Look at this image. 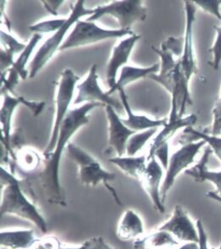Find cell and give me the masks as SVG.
Here are the masks:
<instances>
[{
	"mask_svg": "<svg viewBox=\"0 0 221 249\" xmlns=\"http://www.w3.org/2000/svg\"><path fill=\"white\" fill-rule=\"evenodd\" d=\"M1 249H6V248H3V247H1Z\"/></svg>",
	"mask_w": 221,
	"mask_h": 249,
	"instance_id": "b9f144b4",
	"label": "cell"
},
{
	"mask_svg": "<svg viewBox=\"0 0 221 249\" xmlns=\"http://www.w3.org/2000/svg\"><path fill=\"white\" fill-rule=\"evenodd\" d=\"M212 154L213 150L208 146V148H205L204 155L198 164L193 167L186 170L185 174L192 177L193 180L198 182H204L205 180L211 181L217 188L215 191V193L221 197V171H211L207 168L208 160Z\"/></svg>",
	"mask_w": 221,
	"mask_h": 249,
	"instance_id": "ac0fdd59",
	"label": "cell"
},
{
	"mask_svg": "<svg viewBox=\"0 0 221 249\" xmlns=\"http://www.w3.org/2000/svg\"><path fill=\"white\" fill-rule=\"evenodd\" d=\"M105 106L101 103H86L78 108L69 109L60 126L56 146L52 153L44 155L43 168L37 175L44 197L50 203L66 206V194L60 186V164L61 156L69 140L80 128L89 122V114L93 108Z\"/></svg>",
	"mask_w": 221,
	"mask_h": 249,
	"instance_id": "6da1fadb",
	"label": "cell"
},
{
	"mask_svg": "<svg viewBox=\"0 0 221 249\" xmlns=\"http://www.w3.org/2000/svg\"><path fill=\"white\" fill-rule=\"evenodd\" d=\"M213 124L209 129H205L204 132L206 134L219 137L221 134V100L216 102L213 108Z\"/></svg>",
	"mask_w": 221,
	"mask_h": 249,
	"instance_id": "f1b7e54d",
	"label": "cell"
},
{
	"mask_svg": "<svg viewBox=\"0 0 221 249\" xmlns=\"http://www.w3.org/2000/svg\"><path fill=\"white\" fill-rule=\"evenodd\" d=\"M97 65H93L90 68L88 75L81 84L77 86L78 93L73 102L75 105L86 103H101L107 106H111L117 113L125 110L120 100L114 99L108 92H103L99 87V76L97 74Z\"/></svg>",
	"mask_w": 221,
	"mask_h": 249,
	"instance_id": "9c48e42d",
	"label": "cell"
},
{
	"mask_svg": "<svg viewBox=\"0 0 221 249\" xmlns=\"http://www.w3.org/2000/svg\"><path fill=\"white\" fill-rule=\"evenodd\" d=\"M0 37H1V45L2 48L4 50H9L10 52L16 53H22L27 44L21 43L15 38L12 35H10V33H5L3 31H1L0 33Z\"/></svg>",
	"mask_w": 221,
	"mask_h": 249,
	"instance_id": "83f0119b",
	"label": "cell"
},
{
	"mask_svg": "<svg viewBox=\"0 0 221 249\" xmlns=\"http://www.w3.org/2000/svg\"><path fill=\"white\" fill-rule=\"evenodd\" d=\"M186 13V29L184 50L180 59L181 68L186 78L190 82L192 75L198 73L197 60L193 46V25L196 18V4L193 1H184Z\"/></svg>",
	"mask_w": 221,
	"mask_h": 249,
	"instance_id": "30bf717a",
	"label": "cell"
},
{
	"mask_svg": "<svg viewBox=\"0 0 221 249\" xmlns=\"http://www.w3.org/2000/svg\"><path fill=\"white\" fill-rule=\"evenodd\" d=\"M79 80V76H77L72 70L69 68L65 70L61 74L60 83L57 90L56 109H55V117L53 122V129H52L50 142L43 152V155L52 153L56 146L60 126L63 123L66 115L69 112V105L72 102L76 83Z\"/></svg>",
	"mask_w": 221,
	"mask_h": 249,
	"instance_id": "52a82bcc",
	"label": "cell"
},
{
	"mask_svg": "<svg viewBox=\"0 0 221 249\" xmlns=\"http://www.w3.org/2000/svg\"><path fill=\"white\" fill-rule=\"evenodd\" d=\"M161 48L169 50L174 55L182 56L184 50V37L170 36L162 43Z\"/></svg>",
	"mask_w": 221,
	"mask_h": 249,
	"instance_id": "1f68e13d",
	"label": "cell"
},
{
	"mask_svg": "<svg viewBox=\"0 0 221 249\" xmlns=\"http://www.w3.org/2000/svg\"><path fill=\"white\" fill-rule=\"evenodd\" d=\"M196 227L198 234V249H208V236L205 231L204 226L201 219H198L196 222Z\"/></svg>",
	"mask_w": 221,
	"mask_h": 249,
	"instance_id": "d590c367",
	"label": "cell"
},
{
	"mask_svg": "<svg viewBox=\"0 0 221 249\" xmlns=\"http://www.w3.org/2000/svg\"><path fill=\"white\" fill-rule=\"evenodd\" d=\"M119 98L120 101L124 106V109L127 114V118L122 119V122L129 129L132 131H142L152 129V128H158L160 126H165L168 122L167 119L163 120H152L147 117L145 115H135L129 105L128 98L125 92L124 89H119Z\"/></svg>",
	"mask_w": 221,
	"mask_h": 249,
	"instance_id": "e0dca14e",
	"label": "cell"
},
{
	"mask_svg": "<svg viewBox=\"0 0 221 249\" xmlns=\"http://www.w3.org/2000/svg\"><path fill=\"white\" fill-rule=\"evenodd\" d=\"M163 177V169L156 158L149 160L144 173L141 177L142 187L152 201L153 206L159 213H165V205L160 196V183Z\"/></svg>",
	"mask_w": 221,
	"mask_h": 249,
	"instance_id": "5bb4252c",
	"label": "cell"
},
{
	"mask_svg": "<svg viewBox=\"0 0 221 249\" xmlns=\"http://www.w3.org/2000/svg\"><path fill=\"white\" fill-rule=\"evenodd\" d=\"M67 21V18L53 19V20H43L36 24H33L29 27L30 31L35 34L41 33H56Z\"/></svg>",
	"mask_w": 221,
	"mask_h": 249,
	"instance_id": "4316f807",
	"label": "cell"
},
{
	"mask_svg": "<svg viewBox=\"0 0 221 249\" xmlns=\"http://www.w3.org/2000/svg\"><path fill=\"white\" fill-rule=\"evenodd\" d=\"M133 34L132 30L104 29L95 22L80 20L75 24V27L66 37L59 51L63 52L74 48L99 43L103 40L126 37Z\"/></svg>",
	"mask_w": 221,
	"mask_h": 249,
	"instance_id": "5b68a950",
	"label": "cell"
},
{
	"mask_svg": "<svg viewBox=\"0 0 221 249\" xmlns=\"http://www.w3.org/2000/svg\"><path fill=\"white\" fill-rule=\"evenodd\" d=\"M1 72L6 71L14 65V55L15 53L9 50H4L1 48Z\"/></svg>",
	"mask_w": 221,
	"mask_h": 249,
	"instance_id": "8d00e7d4",
	"label": "cell"
},
{
	"mask_svg": "<svg viewBox=\"0 0 221 249\" xmlns=\"http://www.w3.org/2000/svg\"><path fill=\"white\" fill-rule=\"evenodd\" d=\"M157 131L158 128H152L132 135L126 144V154L128 156H135V154L144 147L147 142L155 134Z\"/></svg>",
	"mask_w": 221,
	"mask_h": 249,
	"instance_id": "484cf974",
	"label": "cell"
},
{
	"mask_svg": "<svg viewBox=\"0 0 221 249\" xmlns=\"http://www.w3.org/2000/svg\"><path fill=\"white\" fill-rule=\"evenodd\" d=\"M193 3L221 21V0H196Z\"/></svg>",
	"mask_w": 221,
	"mask_h": 249,
	"instance_id": "f546056e",
	"label": "cell"
},
{
	"mask_svg": "<svg viewBox=\"0 0 221 249\" xmlns=\"http://www.w3.org/2000/svg\"><path fill=\"white\" fill-rule=\"evenodd\" d=\"M3 105L0 110V119L2 124V144L14 156L10 148L11 141V121L14 111L19 105H23L28 108H33V102L28 101L20 96H10V93H3Z\"/></svg>",
	"mask_w": 221,
	"mask_h": 249,
	"instance_id": "9a60e30c",
	"label": "cell"
},
{
	"mask_svg": "<svg viewBox=\"0 0 221 249\" xmlns=\"http://www.w3.org/2000/svg\"><path fill=\"white\" fill-rule=\"evenodd\" d=\"M219 249H221V245H220V248H219Z\"/></svg>",
	"mask_w": 221,
	"mask_h": 249,
	"instance_id": "60d3db41",
	"label": "cell"
},
{
	"mask_svg": "<svg viewBox=\"0 0 221 249\" xmlns=\"http://www.w3.org/2000/svg\"><path fill=\"white\" fill-rule=\"evenodd\" d=\"M214 29L216 31L217 36L214 45L208 50V52L213 53V61L209 64L213 69L217 71L221 62V26H215Z\"/></svg>",
	"mask_w": 221,
	"mask_h": 249,
	"instance_id": "4dcf8cb0",
	"label": "cell"
},
{
	"mask_svg": "<svg viewBox=\"0 0 221 249\" xmlns=\"http://www.w3.org/2000/svg\"><path fill=\"white\" fill-rule=\"evenodd\" d=\"M43 3V6L45 8V10L50 12L53 16H57L58 13L57 11L59 10L62 4L64 3L63 0H48V1H42Z\"/></svg>",
	"mask_w": 221,
	"mask_h": 249,
	"instance_id": "74e56055",
	"label": "cell"
},
{
	"mask_svg": "<svg viewBox=\"0 0 221 249\" xmlns=\"http://www.w3.org/2000/svg\"><path fill=\"white\" fill-rule=\"evenodd\" d=\"M205 144L207 143L204 140L187 143L183 145L182 148L172 154L171 157L170 158L165 180L160 189V196L163 203H165L169 191L170 190L175 183L176 177H178L182 171L187 170L189 165L194 162L195 157L197 156L198 152Z\"/></svg>",
	"mask_w": 221,
	"mask_h": 249,
	"instance_id": "ba28073f",
	"label": "cell"
},
{
	"mask_svg": "<svg viewBox=\"0 0 221 249\" xmlns=\"http://www.w3.org/2000/svg\"><path fill=\"white\" fill-rule=\"evenodd\" d=\"M220 99L221 100V97H220Z\"/></svg>",
	"mask_w": 221,
	"mask_h": 249,
	"instance_id": "7bdbcfd3",
	"label": "cell"
},
{
	"mask_svg": "<svg viewBox=\"0 0 221 249\" xmlns=\"http://www.w3.org/2000/svg\"><path fill=\"white\" fill-rule=\"evenodd\" d=\"M178 249H199L198 244L196 243H187L184 244L183 246L179 248Z\"/></svg>",
	"mask_w": 221,
	"mask_h": 249,
	"instance_id": "f35d334b",
	"label": "cell"
},
{
	"mask_svg": "<svg viewBox=\"0 0 221 249\" xmlns=\"http://www.w3.org/2000/svg\"><path fill=\"white\" fill-rule=\"evenodd\" d=\"M61 249H83V246L78 247V248H61Z\"/></svg>",
	"mask_w": 221,
	"mask_h": 249,
	"instance_id": "ab89813d",
	"label": "cell"
},
{
	"mask_svg": "<svg viewBox=\"0 0 221 249\" xmlns=\"http://www.w3.org/2000/svg\"><path fill=\"white\" fill-rule=\"evenodd\" d=\"M152 158H156L158 159V161L160 162L162 167L167 170L169 165V142H165L163 144L160 145L159 147L156 148L155 150L153 151L151 153H149L148 160H150Z\"/></svg>",
	"mask_w": 221,
	"mask_h": 249,
	"instance_id": "d6a6232c",
	"label": "cell"
},
{
	"mask_svg": "<svg viewBox=\"0 0 221 249\" xmlns=\"http://www.w3.org/2000/svg\"><path fill=\"white\" fill-rule=\"evenodd\" d=\"M83 249H118L109 246L102 236H94L83 243Z\"/></svg>",
	"mask_w": 221,
	"mask_h": 249,
	"instance_id": "e575fe53",
	"label": "cell"
},
{
	"mask_svg": "<svg viewBox=\"0 0 221 249\" xmlns=\"http://www.w3.org/2000/svg\"><path fill=\"white\" fill-rule=\"evenodd\" d=\"M197 121H198V117L194 114H191L186 117H180L176 104L175 101L171 100V110H170V118L165 126L163 127V130L153 139L149 153L155 150L156 148L163 143L167 142L169 139H170L178 130L183 127L192 126L193 124L197 123Z\"/></svg>",
	"mask_w": 221,
	"mask_h": 249,
	"instance_id": "2e32d148",
	"label": "cell"
},
{
	"mask_svg": "<svg viewBox=\"0 0 221 249\" xmlns=\"http://www.w3.org/2000/svg\"><path fill=\"white\" fill-rule=\"evenodd\" d=\"M42 37H43L42 35L34 33V35L31 37L29 43H27L26 49L22 51V53H20V56L18 57L17 61H15L13 66L11 67L19 74L20 78L22 80H26L27 76L29 75V71H27L26 68L27 61L30 59L33 50L36 48L37 43H39L40 40L42 39Z\"/></svg>",
	"mask_w": 221,
	"mask_h": 249,
	"instance_id": "d4e9b609",
	"label": "cell"
},
{
	"mask_svg": "<svg viewBox=\"0 0 221 249\" xmlns=\"http://www.w3.org/2000/svg\"><path fill=\"white\" fill-rule=\"evenodd\" d=\"M66 152L67 156L78 165V177L81 183L87 187H95L102 182L112 194L116 203L122 205L116 190L109 184V181L116 179V175L104 170L93 156L71 142L67 145Z\"/></svg>",
	"mask_w": 221,
	"mask_h": 249,
	"instance_id": "277c9868",
	"label": "cell"
},
{
	"mask_svg": "<svg viewBox=\"0 0 221 249\" xmlns=\"http://www.w3.org/2000/svg\"><path fill=\"white\" fill-rule=\"evenodd\" d=\"M33 230L2 231L0 245L9 249H29L36 242Z\"/></svg>",
	"mask_w": 221,
	"mask_h": 249,
	"instance_id": "ffe728a7",
	"label": "cell"
},
{
	"mask_svg": "<svg viewBox=\"0 0 221 249\" xmlns=\"http://www.w3.org/2000/svg\"><path fill=\"white\" fill-rule=\"evenodd\" d=\"M109 161L116 165L120 171L127 175L128 177L136 180H141V177L147 168V159L144 155L139 157L116 156L109 159Z\"/></svg>",
	"mask_w": 221,
	"mask_h": 249,
	"instance_id": "7402d4cb",
	"label": "cell"
},
{
	"mask_svg": "<svg viewBox=\"0 0 221 249\" xmlns=\"http://www.w3.org/2000/svg\"><path fill=\"white\" fill-rule=\"evenodd\" d=\"M29 249H61L60 241L56 237L49 236L43 239L36 240Z\"/></svg>",
	"mask_w": 221,
	"mask_h": 249,
	"instance_id": "836d02e7",
	"label": "cell"
},
{
	"mask_svg": "<svg viewBox=\"0 0 221 249\" xmlns=\"http://www.w3.org/2000/svg\"><path fill=\"white\" fill-rule=\"evenodd\" d=\"M160 71V64L156 63L149 67H136V66H124L120 71L119 77L113 89H109L108 93L111 95L119 89H124L126 85L142 78H148L149 75L156 74Z\"/></svg>",
	"mask_w": 221,
	"mask_h": 249,
	"instance_id": "d6986e66",
	"label": "cell"
},
{
	"mask_svg": "<svg viewBox=\"0 0 221 249\" xmlns=\"http://www.w3.org/2000/svg\"><path fill=\"white\" fill-rule=\"evenodd\" d=\"M194 140H204L206 142V143L211 148L213 153H215V155L221 161V138L206 134L204 131H197L192 126H189L186 128L183 135L181 136L179 142L182 145H185L194 142Z\"/></svg>",
	"mask_w": 221,
	"mask_h": 249,
	"instance_id": "cb8c5ba5",
	"label": "cell"
},
{
	"mask_svg": "<svg viewBox=\"0 0 221 249\" xmlns=\"http://www.w3.org/2000/svg\"><path fill=\"white\" fill-rule=\"evenodd\" d=\"M179 243L170 233L158 231L134 243L135 249H168L178 245Z\"/></svg>",
	"mask_w": 221,
	"mask_h": 249,
	"instance_id": "603a6c76",
	"label": "cell"
},
{
	"mask_svg": "<svg viewBox=\"0 0 221 249\" xmlns=\"http://www.w3.org/2000/svg\"><path fill=\"white\" fill-rule=\"evenodd\" d=\"M157 230L168 231L180 241L198 243L197 227L192 223L187 212L180 204L175 205L171 217Z\"/></svg>",
	"mask_w": 221,
	"mask_h": 249,
	"instance_id": "8fae6325",
	"label": "cell"
},
{
	"mask_svg": "<svg viewBox=\"0 0 221 249\" xmlns=\"http://www.w3.org/2000/svg\"><path fill=\"white\" fill-rule=\"evenodd\" d=\"M85 1L80 0L76 1L75 5L72 7V10L67 18V21L58 32L53 33L49 39L46 40L39 50H37L33 60L29 65V77L33 78L36 74L43 69L47 63L53 58L57 51H59L60 46L63 44L66 38V35L70 27L75 26V24L80 20L82 17H91L94 14L93 9H86Z\"/></svg>",
	"mask_w": 221,
	"mask_h": 249,
	"instance_id": "3957f363",
	"label": "cell"
},
{
	"mask_svg": "<svg viewBox=\"0 0 221 249\" xmlns=\"http://www.w3.org/2000/svg\"><path fill=\"white\" fill-rule=\"evenodd\" d=\"M1 187L3 188L0 205V214H14L21 219L29 220L43 233L48 231V225L36 207L24 195L20 188V180L1 169Z\"/></svg>",
	"mask_w": 221,
	"mask_h": 249,
	"instance_id": "7a4b0ae2",
	"label": "cell"
},
{
	"mask_svg": "<svg viewBox=\"0 0 221 249\" xmlns=\"http://www.w3.org/2000/svg\"><path fill=\"white\" fill-rule=\"evenodd\" d=\"M140 38L141 36L136 34L126 36L113 49L112 54L106 69V80L109 89H113L116 86L117 82L116 76L119 70L128 62L132 50Z\"/></svg>",
	"mask_w": 221,
	"mask_h": 249,
	"instance_id": "4fadbf2b",
	"label": "cell"
},
{
	"mask_svg": "<svg viewBox=\"0 0 221 249\" xmlns=\"http://www.w3.org/2000/svg\"><path fill=\"white\" fill-rule=\"evenodd\" d=\"M106 116L109 122V143L116 151L117 156L122 157L126 154V144L129 138L136 133L129 129L122 122L116 109L107 105L105 106Z\"/></svg>",
	"mask_w": 221,
	"mask_h": 249,
	"instance_id": "7c38bea8",
	"label": "cell"
},
{
	"mask_svg": "<svg viewBox=\"0 0 221 249\" xmlns=\"http://www.w3.org/2000/svg\"><path fill=\"white\" fill-rule=\"evenodd\" d=\"M143 231V223L138 214L134 210H126L117 227V236L121 241H130L142 235Z\"/></svg>",
	"mask_w": 221,
	"mask_h": 249,
	"instance_id": "44dd1931",
	"label": "cell"
},
{
	"mask_svg": "<svg viewBox=\"0 0 221 249\" xmlns=\"http://www.w3.org/2000/svg\"><path fill=\"white\" fill-rule=\"evenodd\" d=\"M105 16L116 18L119 23V29L131 30L132 25L144 20L147 17V7L141 0H122L111 1L102 6L94 8V14L87 17V21L95 22Z\"/></svg>",
	"mask_w": 221,
	"mask_h": 249,
	"instance_id": "8992f818",
	"label": "cell"
}]
</instances>
